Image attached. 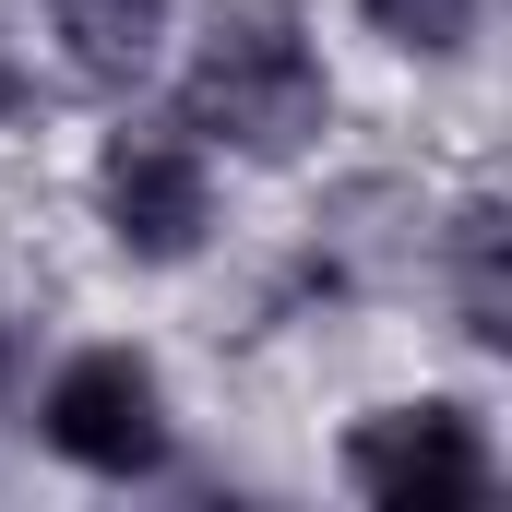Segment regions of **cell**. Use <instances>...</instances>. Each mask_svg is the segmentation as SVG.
I'll use <instances>...</instances> for the list:
<instances>
[{
	"label": "cell",
	"instance_id": "6da1fadb",
	"mask_svg": "<svg viewBox=\"0 0 512 512\" xmlns=\"http://www.w3.org/2000/svg\"><path fill=\"white\" fill-rule=\"evenodd\" d=\"M179 120L203 131V143L262 155V167L310 155V131L334 120V84L310 60L298 0H215V24L191 48V84H179Z\"/></svg>",
	"mask_w": 512,
	"mask_h": 512
},
{
	"label": "cell",
	"instance_id": "7a4b0ae2",
	"mask_svg": "<svg viewBox=\"0 0 512 512\" xmlns=\"http://www.w3.org/2000/svg\"><path fill=\"white\" fill-rule=\"evenodd\" d=\"M346 477H358V501H382V512H465L489 489V441H477L465 405H382L346 441Z\"/></svg>",
	"mask_w": 512,
	"mask_h": 512
},
{
	"label": "cell",
	"instance_id": "3957f363",
	"mask_svg": "<svg viewBox=\"0 0 512 512\" xmlns=\"http://www.w3.org/2000/svg\"><path fill=\"white\" fill-rule=\"evenodd\" d=\"M48 441L84 465V477H155L167 465V393L131 346H96L48 382Z\"/></svg>",
	"mask_w": 512,
	"mask_h": 512
},
{
	"label": "cell",
	"instance_id": "277c9868",
	"mask_svg": "<svg viewBox=\"0 0 512 512\" xmlns=\"http://www.w3.org/2000/svg\"><path fill=\"white\" fill-rule=\"evenodd\" d=\"M96 215H108V239L143 251V262L203 251V227H215L203 143H179V131H120V143L96 155Z\"/></svg>",
	"mask_w": 512,
	"mask_h": 512
},
{
	"label": "cell",
	"instance_id": "5b68a950",
	"mask_svg": "<svg viewBox=\"0 0 512 512\" xmlns=\"http://www.w3.org/2000/svg\"><path fill=\"white\" fill-rule=\"evenodd\" d=\"M60 12V48L84 84H143L155 36H167V0H48Z\"/></svg>",
	"mask_w": 512,
	"mask_h": 512
},
{
	"label": "cell",
	"instance_id": "8992f818",
	"mask_svg": "<svg viewBox=\"0 0 512 512\" xmlns=\"http://www.w3.org/2000/svg\"><path fill=\"white\" fill-rule=\"evenodd\" d=\"M453 286H465V334L512 346V227H501V203H477L453 227Z\"/></svg>",
	"mask_w": 512,
	"mask_h": 512
},
{
	"label": "cell",
	"instance_id": "52a82bcc",
	"mask_svg": "<svg viewBox=\"0 0 512 512\" xmlns=\"http://www.w3.org/2000/svg\"><path fill=\"white\" fill-rule=\"evenodd\" d=\"M370 24H382L393 48H417V60H453L477 36V0H370Z\"/></svg>",
	"mask_w": 512,
	"mask_h": 512
},
{
	"label": "cell",
	"instance_id": "ba28073f",
	"mask_svg": "<svg viewBox=\"0 0 512 512\" xmlns=\"http://www.w3.org/2000/svg\"><path fill=\"white\" fill-rule=\"evenodd\" d=\"M12 96H24V72H12V60H0V108H12Z\"/></svg>",
	"mask_w": 512,
	"mask_h": 512
},
{
	"label": "cell",
	"instance_id": "9c48e42d",
	"mask_svg": "<svg viewBox=\"0 0 512 512\" xmlns=\"http://www.w3.org/2000/svg\"><path fill=\"white\" fill-rule=\"evenodd\" d=\"M0 370H12V346H0Z\"/></svg>",
	"mask_w": 512,
	"mask_h": 512
}]
</instances>
